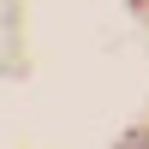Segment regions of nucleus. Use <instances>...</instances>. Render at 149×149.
I'll return each instance as SVG.
<instances>
[{
	"instance_id": "f257e3e1",
	"label": "nucleus",
	"mask_w": 149,
	"mask_h": 149,
	"mask_svg": "<svg viewBox=\"0 0 149 149\" xmlns=\"http://www.w3.org/2000/svg\"><path fill=\"white\" fill-rule=\"evenodd\" d=\"M119 149H149V131H131V137H119Z\"/></svg>"
}]
</instances>
